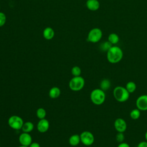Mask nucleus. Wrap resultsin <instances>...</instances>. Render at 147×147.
I'll list each match as a JSON object with an SVG mask.
<instances>
[{
	"label": "nucleus",
	"instance_id": "aec40b11",
	"mask_svg": "<svg viewBox=\"0 0 147 147\" xmlns=\"http://www.w3.org/2000/svg\"><path fill=\"white\" fill-rule=\"evenodd\" d=\"M141 115V110L138 109H134L130 113V117L132 119L136 120L138 119Z\"/></svg>",
	"mask_w": 147,
	"mask_h": 147
},
{
	"label": "nucleus",
	"instance_id": "412c9836",
	"mask_svg": "<svg viewBox=\"0 0 147 147\" xmlns=\"http://www.w3.org/2000/svg\"><path fill=\"white\" fill-rule=\"evenodd\" d=\"M46 114H47L46 111L44 108H42V107L38 108L36 111V115L39 119L45 118Z\"/></svg>",
	"mask_w": 147,
	"mask_h": 147
},
{
	"label": "nucleus",
	"instance_id": "2eb2a0df",
	"mask_svg": "<svg viewBox=\"0 0 147 147\" xmlns=\"http://www.w3.org/2000/svg\"><path fill=\"white\" fill-rule=\"evenodd\" d=\"M80 142V135L74 134L71 136L69 138V144L73 146H77Z\"/></svg>",
	"mask_w": 147,
	"mask_h": 147
},
{
	"label": "nucleus",
	"instance_id": "f257e3e1",
	"mask_svg": "<svg viewBox=\"0 0 147 147\" xmlns=\"http://www.w3.org/2000/svg\"><path fill=\"white\" fill-rule=\"evenodd\" d=\"M123 53L121 48L118 46H112L107 52V59L111 64L119 63L123 58Z\"/></svg>",
	"mask_w": 147,
	"mask_h": 147
},
{
	"label": "nucleus",
	"instance_id": "2f4dec72",
	"mask_svg": "<svg viewBox=\"0 0 147 147\" xmlns=\"http://www.w3.org/2000/svg\"><path fill=\"white\" fill-rule=\"evenodd\" d=\"M0 9H1V6H0Z\"/></svg>",
	"mask_w": 147,
	"mask_h": 147
},
{
	"label": "nucleus",
	"instance_id": "f3484780",
	"mask_svg": "<svg viewBox=\"0 0 147 147\" xmlns=\"http://www.w3.org/2000/svg\"><path fill=\"white\" fill-rule=\"evenodd\" d=\"M111 87V82L109 79H103L100 83V88L104 91H107Z\"/></svg>",
	"mask_w": 147,
	"mask_h": 147
},
{
	"label": "nucleus",
	"instance_id": "ddd939ff",
	"mask_svg": "<svg viewBox=\"0 0 147 147\" xmlns=\"http://www.w3.org/2000/svg\"><path fill=\"white\" fill-rule=\"evenodd\" d=\"M55 35L53 29L51 27H47L43 30V36L46 40H51Z\"/></svg>",
	"mask_w": 147,
	"mask_h": 147
},
{
	"label": "nucleus",
	"instance_id": "39448f33",
	"mask_svg": "<svg viewBox=\"0 0 147 147\" xmlns=\"http://www.w3.org/2000/svg\"><path fill=\"white\" fill-rule=\"evenodd\" d=\"M102 31L98 28L92 29L88 33L87 41L92 43L98 42L102 37Z\"/></svg>",
	"mask_w": 147,
	"mask_h": 147
},
{
	"label": "nucleus",
	"instance_id": "6e6552de",
	"mask_svg": "<svg viewBox=\"0 0 147 147\" xmlns=\"http://www.w3.org/2000/svg\"><path fill=\"white\" fill-rule=\"evenodd\" d=\"M136 106L141 111L147 110V95L143 94L139 96L136 100Z\"/></svg>",
	"mask_w": 147,
	"mask_h": 147
},
{
	"label": "nucleus",
	"instance_id": "c756f323",
	"mask_svg": "<svg viewBox=\"0 0 147 147\" xmlns=\"http://www.w3.org/2000/svg\"><path fill=\"white\" fill-rule=\"evenodd\" d=\"M19 147H29V146H23V145H21Z\"/></svg>",
	"mask_w": 147,
	"mask_h": 147
},
{
	"label": "nucleus",
	"instance_id": "f8f14e48",
	"mask_svg": "<svg viewBox=\"0 0 147 147\" xmlns=\"http://www.w3.org/2000/svg\"><path fill=\"white\" fill-rule=\"evenodd\" d=\"M86 6L91 11H96L100 7L99 2L98 0H87Z\"/></svg>",
	"mask_w": 147,
	"mask_h": 147
},
{
	"label": "nucleus",
	"instance_id": "20e7f679",
	"mask_svg": "<svg viewBox=\"0 0 147 147\" xmlns=\"http://www.w3.org/2000/svg\"><path fill=\"white\" fill-rule=\"evenodd\" d=\"M85 80L81 76H74L69 82V87L74 91H79L84 86Z\"/></svg>",
	"mask_w": 147,
	"mask_h": 147
},
{
	"label": "nucleus",
	"instance_id": "c85d7f7f",
	"mask_svg": "<svg viewBox=\"0 0 147 147\" xmlns=\"http://www.w3.org/2000/svg\"><path fill=\"white\" fill-rule=\"evenodd\" d=\"M145 141H147V130L145 133Z\"/></svg>",
	"mask_w": 147,
	"mask_h": 147
},
{
	"label": "nucleus",
	"instance_id": "f03ea898",
	"mask_svg": "<svg viewBox=\"0 0 147 147\" xmlns=\"http://www.w3.org/2000/svg\"><path fill=\"white\" fill-rule=\"evenodd\" d=\"M113 95L114 99L119 102H125L130 97V93L125 87L121 86H118L114 88Z\"/></svg>",
	"mask_w": 147,
	"mask_h": 147
},
{
	"label": "nucleus",
	"instance_id": "a878e982",
	"mask_svg": "<svg viewBox=\"0 0 147 147\" xmlns=\"http://www.w3.org/2000/svg\"><path fill=\"white\" fill-rule=\"evenodd\" d=\"M137 147H147V141H142L138 143Z\"/></svg>",
	"mask_w": 147,
	"mask_h": 147
},
{
	"label": "nucleus",
	"instance_id": "4be33fe9",
	"mask_svg": "<svg viewBox=\"0 0 147 147\" xmlns=\"http://www.w3.org/2000/svg\"><path fill=\"white\" fill-rule=\"evenodd\" d=\"M113 46V45L109 41H105L104 42L102 43L101 45H100V49L102 51H104V52H107V51Z\"/></svg>",
	"mask_w": 147,
	"mask_h": 147
},
{
	"label": "nucleus",
	"instance_id": "7ed1b4c3",
	"mask_svg": "<svg viewBox=\"0 0 147 147\" xmlns=\"http://www.w3.org/2000/svg\"><path fill=\"white\" fill-rule=\"evenodd\" d=\"M90 99L91 102L95 105H102L106 100L105 91L99 88L93 90L90 94Z\"/></svg>",
	"mask_w": 147,
	"mask_h": 147
},
{
	"label": "nucleus",
	"instance_id": "bb28decb",
	"mask_svg": "<svg viewBox=\"0 0 147 147\" xmlns=\"http://www.w3.org/2000/svg\"><path fill=\"white\" fill-rule=\"evenodd\" d=\"M117 147H130V145L127 143L125 142H122L121 143H119Z\"/></svg>",
	"mask_w": 147,
	"mask_h": 147
},
{
	"label": "nucleus",
	"instance_id": "cd10ccee",
	"mask_svg": "<svg viewBox=\"0 0 147 147\" xmlns=\"http://www.w3.org/2000/svg\"><path fill=\"white\" fill-rule=\"evenodd\" d=\"M29 147H40V145L38 142H32L30 145L29 146Z\"/></svg>",
	"mask_w": 147,
	"mask_h": 147
},
{
	"label": "nucleus",
	"instance_id": "0eeeda50",
	"mask_svg": "<svg viewBox=\"0 0 147 147\" xmlns=\"http://www.w3.org/2000/svg\"><path fill=\"white\" fill-rule=\"evenodd\" d=\"M80 142L86 146H90L94 142L95 138L93 134L89 131H84L80 135Z\"/></svg>",
	"mask_w": 147,
	"mask_h": 147
},
{
	"label": "nucleus",
	"instance_id": "dca6fc26",
	"mask_svg": "<svg viewBox=\"0 0 147 147\" xmlns=\"http://www.w3.org/2000/svg\"><path fill=\"white\" fill-rule=\"evenodd\" d=\"M34 128V125L32 122L27 121L25 123H24L21 130H22V132L25 133H29L31 132Z\"/></svg>",
	"mask_w": 147,
	"mask_h": 147
},
{
	"label": "nucleus",
	"instance_id": "b1692460",
	"mask_svg": "<svg viewBox=\"0 0 147 147\" xmlns=\"http://www.w3.org/2000/svg\"><path fill=\"white\" fill-rule=\"evenodd\" d=\"M115 139H116L117 141L119 143L123 142V141L125 140V136H124L123 133L117 132V134L115 136Z\"/></svg>",
	"mask_w": 147,
	"mask_h": 147
},
{
	"label": "nucleus",
	"instance_id": "423d86ee",
	"mask_svg": "<svg viewBox=\"0 0 147 147\" xmlns=\"http://www.w3.org/2000/svg\"><path fill=\"white\" fill-rule=\"evenodd\" d=\"M24 123L22 118L18 115H12L8 119L9 126L14 130L21 129Z\"/></svg>",
	"mask_w": 147,
	"mask_h": 147
},
{
	"label": "nucleus",
	"instance_id": "4468645a",
	"mask_svg": "<svg viewBox=\"0 0 147 147\" xmlns=\"http://www.w3.org/2000/svg\"><path fill=\"white\" fill-rule=\"evenodd\" d=\"M60 93L61 91L59 87H53L50 89L49 91V96L52 99H56L60 96Z\"/></svg>",
	"mask_w": 147,
	"mask_h": 147
},
{
	"label": "nucleus",
	"instance_id": "9d476101",
	"mask_svg": "<svg viewBox=\"0 0 147 147\" xmlns=\"http://www.w3.org/2000/svg\"><path fill=\"white\" fill-rule=\"evenodd\" d=\"M18 140L21 145L29 146L32 142V138L29 133L22 132L18 138Z\"/></svg>",
	"mask_w": 147,
	"mask_h": 147
},
{
	"label": "nucleus",
	"instance_id": "a211bd4d",
	"mask_svg": "<svg viewBox=\"0 0 147 147\" xmlns=\"http://www.w3.org/2000/svg\"><path fill=\"white\" fill-rule=\"evenodd\" d=\"M108 41L112 44H117L119 41V37L118 35L115 33H110L108 36Z\"/></svg>",
	"mask_w": 147,
	"mask_h": 147
},
{
	"label": "nucleus",
	"instance_id": "1a4fd4ad",
	"mask_svg": "<svg viewBox=\"0 0 147 147\" xmlns=\"http://www.w3.org/2000/svg\"><path fill=\"white\" fill-rule=\"evenodd\" d=\"M114 126L117 132L124 133L127 129V123L124 119L118 118L114 122Z\"/></svg>",
	"mask_w": 147,
	"mask_h": 147
},
{
	"label": "nucleus",
	"instance_id": "9b49d317",
	"mask_svg": "<svg viewBox=\"0 0 147 147\" xmlns=\"http://www.w3.org/2000/svg\"><path fill=\"white\" fill-rule=\"evenodd\" d=\"M49 127V121L45 119H41L38 122L37 125V129L38 131L40 133H45L47 132Z\"/></svg>",
	"mask_w": 147,
	"mask_h": 147
},
{
	"label": "nucleus",
	"instance_id": "5701e85b",
	"mask_svg": "<svg viewBox=\"0 0 147 147\" xmlns=\"http://www.w3.org/2000/svg\"><path fill=\"white\" fill-rule=\"evenodd\" d=\"M82 73V70L78 66H74L71 69V74L74 76H80Z\"/></svg>",
	"mask_w": 147,
	"mask_h": 147
},
{
	"label": "nucleus",
	"instance_id": "7c9ffc66",
	"mask_svg": "<svg viewBox=\"0 0 147 147\" xmlns=\"http://www.w3.org/2000/svg\"><path fill=\"white\" fill-rule=\"evenodd\" d=\"M0 146H1V142H0Z\"/></svg>",
	"mask_w": 147,
	"mask_h": 147
},
{
	"label": "nucleus",
	"instance_id": "6ab92c4d",
	"mask_svg": "<svg viewBox=\"0 0 147 147\" xmlns=\"http://www.w3.org/2000/svg\"><path fill=\"white\" fill-rule=\"evenodd\" d=\"M126 89L127 90V91L130 93H133L137 88V86L136 84L133 82V81H129L128 82L125 86Z\"/></svg>",
	"mask_w": 147,
	"mask_h": 147
},
{
	"label": "nucleus",
	"instance_id": "393cba45",
	"mask_svg": "<svg viewBox=\"0 0 147 147\" xmlns=\"http://www.w3.org/2000/svg\"><path fill=\"white\" fill-rule=\"evenodd\" d=\"M6 21V15L0 12V27L3 26Z\"/></svg>",
	"mask_w": 147,
	"mask_h": 147
}]
</instances>
